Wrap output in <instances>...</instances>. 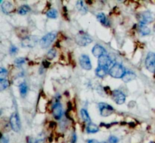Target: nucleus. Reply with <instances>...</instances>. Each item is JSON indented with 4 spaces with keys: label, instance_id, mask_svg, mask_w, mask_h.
<instances>
[{
    "label": "nucleus",
    "instance_id": "1",
    "mask_svg": "<svg viewBox=\"0 0 155 143\" xmlns=\"http://www.w3.org/2000/svg\"><path fill=\"white\" fill-rule=\"evenodd\" d=\"M126 70L122 65L115 63L109 69V75L114 78H122L126 73Z\"/></svg>",
    "mask_w": 155,
    "mask_h": 143
},
{
    "label": "nucleus",
    "instance_id": "2",
    "mask_svg": "<svg viewBox=\"0 0 155 143\" xmlns=\"http://www.w3.org/2000/svg\"><path fill=\"white\" fill-rule=\"evenodd\" d=\"M55 38H56V33L54 32L47 33L39 40V45L42 48H47L55 41Z\"/></svg>",
    "mask_w": 155,
    "mask_h": 143
},
{
    "label": "nucleus",
    "instance_id": "3",
    "mask_svg": "<svg viewBox=\"0 0 155 143\" xmlns=\"http://www.w3.org/2000/svg\"><path fill=\"white\" fill-rule=\"evenodd\" d=\"M76 42L77 45L80 46H86L92 42V38L89 35L86 33H80L77 34L76 37Z\"/></svg>",
    "mask_w": 155,
    "mask_h": 143
},
{
    "label": "nucleus",
    "instance_id": "4",
    "mask_svg": "<svg viewBox=\"0 0 155 143\" xmlns=\"http://www.w3.org/2000/svg\"><path fill=\"white\" fill-rule=\"evenodd\" d=\"M146 69L149 71L150 73H155V54L153 52H149L146 57L144 61Z\"/></svg>",
    "mask_w": 155,
    "mask_h": 143
},
{
    "label": "nucleus",
    "instance_id": "5",
    "mask_svg": "<svg viewBox=\"0 0 155 143\" xmlns=\"http://www.w3.org/2000/svg\"><path fill=\"white\" fill-rule=\"evenodd\" d=\"M39 42V37L37 36H29L25 37L22 40L21 45L22 47H33L37 45Z\"/></svg>",
    "mask_w": 155,
    "mask_h": 143
},
{
    "label": "nucleus",
    "instance_id": "6",
    "mask_svg": "<svg viewBox=\"0 0 155 143\" xmlns=\"http://www.w3.org/2000/svg\"><path fill=\"white\" fill-rule=\"evenodd\" d=\"M10 125L13 130L15 132H19L20 130V121L18 114L14 112L10 118Z\"/></svg>",
    "mask_w": 155,
    "mask_h": 143
},
{
    "label": "nucleus",
    "instance_id": "7",
    "mask_svg": "<svg viewBox=\"0 0 155 143\" xmlns=\"http://www.w3.org/2000/svg\"><path fill=\"white\" fill-rule=\"evenodd\" d=\"M99 109L100 110L101 115L103 117H108L113 112V107L104 103H100L99 104Z\"/></svg>",
    "mask_w": 155,
    "mask_h": 143
},
{
    "label": "nucleus",
    "instance_id": "8",
    "mask_svg": "<svg viewBox=\"0 0 155 143\" xmlns=\"http://www.w3.org/2000/svg\"><path fill=\"white\" fill-rule=\"evenodd\" d=\"M112 99L118 105H122L126 101V96L122 91L116 90L112 92Z\"/></svg>",
    "mask_w": 155,
    "mask_h": 143
},
{
    "label": "nucleus",
    "instance_id": "9",
    "mask_svg": "<svg viewBox=\"0 0 155 143\" xmlns=\"http://www.w3.org/2000/svg\"><path fill=\"white\" fill-rule=\"evenodd\" d=\"M153 14L151 11H146L141 14L140 17H139V24L146 25V24H149V23L153 21Z\"/></svg>",
    "mask_w": 155,
    "mask_h": 143
},
{
    "label": "nucleus",
    "instance_id": "10",
    "mask_svg": "<svg viewBox=\"0 0 155 143\" xmlns=\"http://www.w3.org/2000/svg\"><path fill=\"white\" fill-rule=\"evenodd\" d=\"M80 64L81 67L85 70H91L92 69V63L89 56L86 54L81 55L80 57Z\"/></svg>",
    "mask_w": 155,
    "mask_h": 143
},
{
    "label": "nucleus",
    "instance_id": "11",
    "mask_svg": "<svg viewBox=\"0 0 155 143\" xmlns=\"http://www.w3.org/2000/svg\"><path fill=\"white\" fill-rule=\"evenodd\" d=\"M112 65V60L108 55H103L99 58V66L109 68Z\"/></svg>",
    "mask_w": 155,
    "mask_h": 143
},
{
    "label": "nucleus",
    "instance_id": "12",
    "mask_svg": "<svg viewBox=\"0 0 155 143\" xmlns=\"http://www.w3.org/2000/svg\"><path fill=\"white\" fill-rule=\"evenodd\" d=\"M62 112H63V109H62L61 104L58 102L53 106L52 114L54 118L55 119H60L62 116Z\"/></svg>",
    "mask_w": 155,
    "mask_h": 143
},
{
    "label": "nucleus",
    "instance_id": "13",
    "mask_svg": "<svg viewBox=\"0 0 155 143\" xmlns=\"http://www.w3.org/2000/svg\"><path fill=\"white\" fill-rule=\"evenodd\" d=\"M92 54L93 56L95 57L99 58L100 57L104 55V54L106 53V50L104 47H102L100 45H95L92 48Z\"/></svg>",
    "mask_w": 155,
    "mask_h": 143
},
{
    "label": "nucleus",
    "instance_id": "14",
    "mask_svg": "<svg viewBox=\"0 0 155 143\" xmlns=\"http://www.w3.org/2000/svg\"><path fill=\"white\" fill-rule=\"evenodd\" d=\"M2 2V5H1V7H2V11H3L5 14H10L11 11H13L14 10V6L11 3H10L9 2H4L3 1H1Z\"/></svg>",
    "mask_w": 155,
    "mask_h": 143
},
{
    "label": "nucleus",
    "instance_id": "15",
    "mask_svg": "<svg viewBox=\"0 0 155 143\" xmlns=\"http://www.w3.org/2000/svg\"><path fill=\"white\" fill-rule=\"evenodd\" d=\"M76 7H77V9L78 10V11L82 15H85L87 13L88 9L87 7L86 6V5L83 3L82 1H78L76 4Z\"/></svg>",
    "mask_w": 155,
    "mask_h": 143
},
{
    "label": "nucleus",
    "instance_id": "16",
    "mask_svg": "<svg viewBox=\"0 0 155 143\" xmlns=\"http://www.w3.org/2000/svg\"><path fill=\"white\" fill-rule=\"evenodd\" d=\"M108 73H109V69L105 67L99 66L95 70V74L99 78H104Z\"/></svg>",
    "mask_w": 155,
    "mask_h": 143
},
{
    "label": "nucleus",
    "instance_id": "17",
    "mask_svg": "<svg viewBox=\"0 0 155 143\" xmlns=\"http://www.w3.org/2000/svg\"><path fill=\"white\" fill-rule=\"evenodd\" d=\"M135 78H136V75L135 73H132V72H126L122 78V80L125 83H128V82H132Z\"/></svg>",
    "mask_w": 155,
    "mask_h": 143
},
{
    "label": "nucleus",
    "instance_id": "18",
    "mask_svg": "<svg viewBox=\"0 0 155 143\" xmlns=\"http://www.w3.org/2000/svg\"><path fill=\"white\" fill-rule=\"evenodd\" d=\"M138 29H139V33H140L141 35L143 36H148V35H149L150 33H151V29H150L147 26L143 25V24H139V27H138Z\"/></svg>",
    "mask_w": 155,
    "mask_h": 143
},
{
    "label": "nucleus",
    "instance_id": "19",
    "mask_svg": "<svg viewBox=\"0 0 155 143\" xmlns=\"http://www.w3.org/2000/svg\"><path fill=\"white\" fill-rule=\"evenodd\" d=\"M99 129L97 127V125L93 123H89V124L86 127V132L88 133H95L99 132Z\"/></svg>",
    "mask_w": 155,
    "mask_h": 143
},
{
    "label": "nucleus",
    "instance_id": "20",
    "mask_svg": "<svg viewBox=\"0 0 155 143\" xmlns=\"http://www.w3.org/2000/svg\"><path fill=\"white\" fill-rule=\"evenodd\" d=\"M46 16L49 18L56 19L58 17V12L55 8H51V9H49L46 12Z\"/></svg>",
    "mask_w": 155,
    "mask_h": 143
},
{
    "label": "nucleus",
    "instance_id": "21",
    "mask_svg": "<svg viewBox=\"0 0 155 143\" xmlns=\"http://www.w3.org/2000/svg\"><path fill=\"white\" fill-rule=\"evenodd\" d=\"M30 11V8L29 6H27V5H24V6H20L18 9V14L20 15H25Z\"/></svg>",
    "mask_w": 155,
    "mask_h": 143
},
{
    "label": "nucleus",
    "instance_id": "22",
    "mask_svg": "<svg viewBox=\"0 0 155 143\" xmlns=\"http://www.w3.org/2000/svg\"><path fill=\"white\" fill-rule=\"evenodd\" d=\"M27 86L25 83L21 84L19 86V91H20V94L22 97H25L27 93Z\"/></svg>",
    "mask_w": 155,
    "mask_h": 143
},
{
    "label": "nucleus",
    "instance_id": "23",
    "mask_svg": "<svg viewBox=\"0 0 155 143\" xmlns=\"http://www.w3.org/2000/svg\"><path fill=\"white\" fill-rule=\"evenodd\" d=\"M80 114L81 117H82V120H83L85 122H89L90 123V117L89 114L88 113L87 110L85 109H82L80 110Z\"/></svg>",
    "mask_w": 155,
    "mask_h": 143
},
{
    "label": "nucleus",
    "instance_id": "24",
    "mask_svg": "<svg viewBox=\"0 0 155 143\" xmlns=\"http://www.w3.org/2000/svg\"><path fill=\"white\" fill-rule=\"evenodd\" d=\"M9 82L7 79H0V91H3L9 87Z\"/></svg>",
    "mask_w": 155,
    "mask_h": 143
},
{
    "label": "nucleus",
    "instance_id": "25",
    "mask_svg": "<svg viewBox=\"0 0 155 143\" xmlns=\"http://www.w3.org/2000/svg\"><path fill=\"white\" fill-rule=\"evenodd\" d=\"M97 20H99L100 23H101L102 24L106 25V21H107V18L104 13H99L97 15Z\"/></svg>",
    "mask_w": 155,
    "mask_h": 143
},
{
    "label": "nucleus",
    "instance_id": "26",
    "mask_svg": "<svg viewBox=\"0 0 155 143\" xmlns=\"http://www.w3.org/2000/svg\"><path fill=\"white\" fill-rule=\"evenodd\" d=\"M56 54H57L56 50H55V48L50 49L49 51H48L47 53V58L49 60H52V59H54V58L55 57Z\"/></svg>",
    "mask_w": 155,
    "mask_h": 143
},
{
    "label": "nucleus",
    "instance_id": "27",
    "mask_svg": "<svg viewBox=\"0 0 155 143\" xmlns=\"http://www.w3.org/2000/svg\"><path fill=\"white\" fill-rule=\"evenodd\" d=\"M24 63H25V59L24 57L17 58L15 60V65L17 67H20L23 64H24Z\"/></svg>",
    "mask_w": 155,
    "mask_h": 143
},
{
    "label": "nucleus",
    "instance_id": "28",
    "mask_svg": "<svg viewBox=\"0 0 155 143\" xmlns=\"http://www.w3.org/2000/svg\"><path fill=\"white\" fill-rule=\"evenodd\" d=\"M8 76L7 69L1 68L0 69V79H6V77Z\"/></svg>",
    "mask_w": 155,
    "mask_h": 143
},
{
    "label": "nucleus",
    "instance_id": "29",
    "mask_svg": "<svg viewBox=\"0 0 155 143\" xmlns=\"http://www.w3.org/2000/svg\"><path fill=\"white\" fill-rule=\"evenodd\" d=\"M10 54L11 55H15L18 51V48L15 45H11V47H10Z\"/></svg>",
    "mask_w": 155,
    "mask_h": 143
},
{
    "label": "nucleus",
    "instance_id": "30",
    "mask_svg": "<svg viewBox=\"0 0 155 143\" xmlns=\"http://www.w3.org/2000/svg\"><path fill=\"white\" fill-rule=\"evenodd\" d=\"M118 141V138L115 136H111L108 138V142L109 143H117Z\"/></svg>",
    "mask_w": 155,
    "mask_h": 143
},
{
    "label": "nucleus",
    "instance_id": "31",
    "mask_svg": "<svg viewBox=\"0 0 155 143\" xmlns=\"http://www.w3.org/2000/svg\"><path fill=\"white\" fill-rule=\"evenodd\" d=\"M0 143H9V138L7 135H3L1 137L0 140Z\"/></svg>",
    "mask_w": 155,
    "mask_h": 143
},
{
    "label": "nucleus",
    "instance_id": "32",
    "mask_svg": "<svg viewBox=\"0 0 155 143\" xmlns=\"http://www.w3.org/2000/svg\"><path fill=\"white\" fill-rule=\"evenodd\" d=\"M76 142H77V136H76V134L73 133V136H72L71 143H76Z\"/></svg>",
    "mask_w": 155,
    "mask_h": 143
},
{
    "label": "nucleus",
    "instance_id": "33",
    "mask_svg": "<svg viewBox=\"0 0 155 143\" xmlns=\"http://www.w3.org/2000/svg\"><path fill=\"white\" fill-rule=\"evenodd\" d=\"M88 143H99V142L95 140H90L88 141Z\"/></svg>",
    "mask_w": 155,
    "mask_h": 143
},
{
    "label": "nucleus",
    "instance_id": "34",
    "mask_svg": "<svg viewBox=\"0 0 155 143\" xmlns=\"http://www.w3.org/2000/svg\"><path fill=\"white\" fill-rule=\"evenodd\" d=\"M100 143H109L108 142H100Z\"/></svg>",
    "mask_w": 155,
    "mask_h": 143
},
{
    "label": "nucleus",
    "instance_id": "35",
    "mask_svg": "<svg viewBox=\"0 0 155 143\" xmlns=\"http://www.w3.org/2000/svg\"><path fill=\"white\" fill-rule=\"evenodd\" d=\"M30 143H38V142H37V141H36V142H31Z\"/></svg>",
    "mask_w": 155,
    "mask_h": 143
},
{
    "label": "nucleus",
    "instance_id": "36",
    "mask_svg": "<svg viewBox=\"0 0 155 143\" xmlns=\"http://www.w3.org/2000/svg\"><path fill=\"white\" fill-rule=\"evenodd\" d=\"M149 143H154V142H150Z\"/></svg>",
    "mask_w": 155,
    "mask_h": 143
}]
</instances>
